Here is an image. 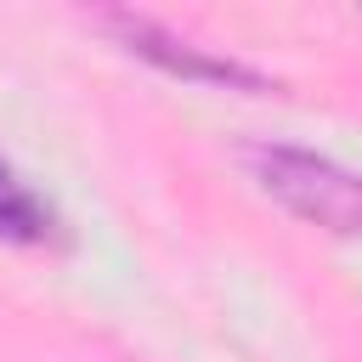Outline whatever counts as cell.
<instances>
[{"mask_svg": "<svg viewBox=\"0 0 362 362\" xmlns=\"http://www.w3.org/2000/svg\"><path fill=\"white\" fill-rule=\"evenodd\" d=\"M249 175L294 221L334 232V238H362V170H351L328 153L294 147V141H255Z\"/></svg>", "mask_w": 362, "mask_h": 362, "instance_id": "1", "label": "cell"}, {"mask_svg": "<svg viewBox=\"0 0 362 362\" xmlns=\"http://www.w3.org/2000/svg\"><path fill=\"white\" fill-rule=\"evenodd\" d=\"M130 57H141V62H153V68H164L170 79H181V85H226V90H272V79L266 74H255V68H243V62H232V57H215V51H204V45H192V40H181V34H170L164 23H153V17H141V11H102L96 17Z\"/></svg>", "mask_w": 362, "mask_h": 362, "instance_id": "2", "label": "cell"}, {"mask_svg": "<svg viewBox=\"0 0 362 362\" xmlns=\"http://www.w3.org/2000/svg\"><path fill=\"white\" fill-rule=\"evenodd\" d=\"M0 238L6 243H23V249H62L68 232L57 221V209L0 158Z\"/></svg>", "mask_w": 362, "mask_h": 362, "instance_id": "3", "label": "cell"}]
</instances>
